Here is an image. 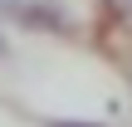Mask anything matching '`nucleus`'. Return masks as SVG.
<instances>
[{"mask_svg":"<svg viewBox=\"0 0 132 127\" xmlns=\"http://www.w3.org/2000/svg\"><path fill=\"white\" fill-rule=\"evenodd\" d=\"M108 5H113V10H118L122 20H132V0H108Z\"/></svg>","mask_w":132,"mask_h":127,"instance_id":"7ed1b4c3","label":"nucleus"},{"mask_svg":"<svg viewBox=\"0 0 132 127\" xmlns=\"http://www.w3.org/2000/svg\"><path fill=\"white\" fill-rule=\"evenodd\" d=\"M15 20H20V24H29V29H64V24H69L54 5H20V10H15Z\"/></svg>","mask_w":132,"mask_h":127,"instance_id":"f257e3e1","label":"nucleus"},{"mask_svg":"<svg viewBox=\"0 0 132 127\" xmlns=\"http://www.w3.org/2000/svg\"><path fill=\"white\" fill-rule=\"evenodd\" d=\"M5 49H10V44H5V34H0V59H5Z\"/></svg>","mask_w":132,"mask_h":127,"instance_id":"39448f33","label":"nucleus"},{"mask_svg":"<svg viewBox=\"0 0 132 127\" xmlns=\"http://www.w3.org/2000/svg\"><path fill=\"white\" fill-rule=\"evenodd\" d=\"M44 127H103V122H73V117H49Z\"/></svg>","mask_w":132,"mask_h":127,"instance_id":"f03ea898","label":"nucleus"},{"mask_svg":"<svg viewBox=\"0 0 132 127\" xmlns=\"http://www.w3.org/2000/svg\"><path fill=\"white\" fill-rule=\"evenodd\" d=\"M20 10V0H0V15H15Z\"/></svg>","mask_w":132,"mask_h":127,"instance_id":"20e7f679","label":"nucleus"}]
</instances>
